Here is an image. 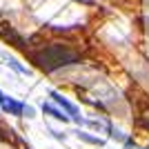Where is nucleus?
I'll return each mask as SVG.
<instances>
[{
  "mask_svg": "<svg viewBox=\"0 0 149 149\" xmlns=\"http://www.w3.org/2000/svg\"><path fill=\"white\" fill-rule=\"evenodd\" d=\"M33 60L40 69L45 71H56L60 67H67V65H74L78 60V54L67 47H62V45H49V47H45L42 51H38L33 54Z\"/></svg>",
  "mask_w": 149,
  "mask_h": 149,
  "instance_id": "nucleus-1",
  "label": "nucleus"
},
{
  "mask_svg": "<svg viewBox=\"0 0 149 149\" xmlns=\"http://www.w3.org/2000/svg\"><path fill=\"white\" fill-rule=\"evenodd\" d=\"M49 96H51L54 100H56V105H60L62 109H65V111L69 113V120H76V123H82V118L78 116V109H76V107L71 105V102H69V100L65 98L62 93H58V91H49Z\"/></svg>",
  "mask_w": 149,
  "mask_h": 149,
  "instance_id": "nucleus-2",
  "label": "nucleus"
},
{
  "mask_svg": "<svg viewBox=\"0 0 149 149\" xmlns=\"http://www.w3.org/2000/svg\"><path fill=\"white\" fill-rule=\"evenodd\" d=\"M0 107H2L7 113H11V116H22V113H25V105H22V102H18V100H13V98H7V96H5V100H2Z\"/></svg>",
  "mask_w": 149,
  "mask_h": 149,
  "instance_id": "nucleus-3",
  "label": "nucleus"
},
{
  "mask_svg": "<svg viewBox=\"0 0 149 149\" xmlns=\"http://www.w3.org/2000/svg\"><path fill=\"white\" fill-rule=\"evenodd\" d=\"M42 111H45V113H49L51 118L62 120V123H67V120H69V116H65L62 111H58L56 107H54V105H49V102H42Z\"/></svg>",
  "mask_w": 149,
  "mask_h": 149,
  "instance_id": "nucleus-4",
  "label": "nucleus"
},
{
  "mask_svg": "<svg viewBox=\"0 0 149 149\" xmlns=\"http://www.w3.org/2000/svg\"><path fill=\"white\" fill-rule=\"evenodd\" d=\"M78 138H80V140H85V143H91V145H102V143L98 140V138H93V136H87L85 131H78Z\"/></svg>",
  "mask_w": 149,
  "mask_h": 149,
  "instance_id": "nucleus-5",
  "label": "nucleus"
},
{
  "mask_svg": "<svg viewBox=\"0 0 149 149\" xmlns=\"http://www.w3.org/2000/svg\"><path fill=\"white\" fill-rule=\"evenodd\" d=\"M9 67H13L16 71H18V74H27V69H25V67H20L16 60H9Z\"/></svg>",
  "mask_w": 149,
  "mask_h": 149,
  "instance_id": "nucleus-6",
  "label": "nucleus"
},
{
  "mask_svg": "<svg viewBox=\"0 0 149 149\" xmlns=\"http://www.w3.org/2000/svg\"><path fill=\"white\" fill-rule=\"evenodd\" d=\"M2 100H5V96H2V91H0V105H2Z\"/></svg>",
  "mask_w": 149,
  "mask_h": 149,
  "instance_id": "nucleus-7",
  "label": "nucleus"
}]
</instances>
